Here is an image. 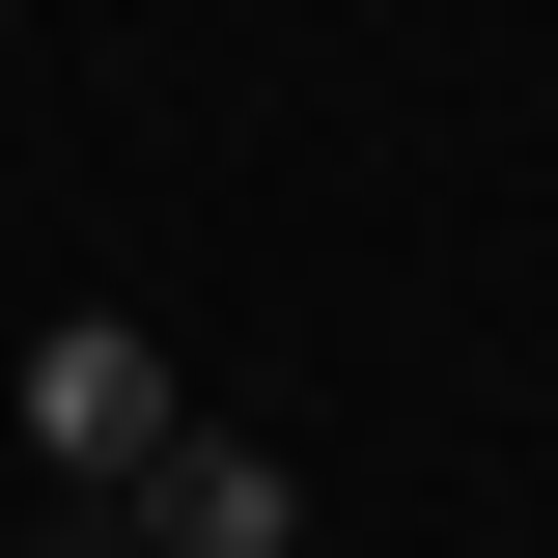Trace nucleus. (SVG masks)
<instances>
[{
  "mask_svg": "<svg viewBox=\"0 0 558 558\" xmlns=\"http://www.w3.org/2000/svg\"><path fill=\"white\" fill-rule=\"evenodd\" d=\"M0 418H28V475H84V502H112V475H140V447H168L196 391H168V336H140V307H57Z\"/></svg>",
  "mask_w": 558,
  "mask_h": 558,
  "instance_id": "obj_1",
  "label": "nucleus"
},
{
  "mask_svg": "<svg viewBox=\"0 0 558 558\" xmlns=\"http://www.w3.org/2000/svg\"><path fill=\"white\" fill-rule=\"evenodd\" d=\"M112 531H168V558H307V475H279V418H168L112 475Z\"/></svg>",
  "mask_w": 558,
  "mask_h": 558,
  "instance_id": "obj_2",
  "label": "nucleus"
}]
</instances>
